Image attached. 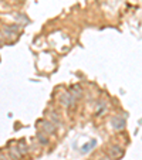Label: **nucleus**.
<instances>
[{
  "mask_svg": "<svg viewBox=\"0 0 142 160\" xmlns=\"http://www.w3.org/2000/svg\"><path fill=\"white\" fill-rule=\"evenodd\" d=\"M112 126H114V129L121 130V129L125 127V120L122 119V118H114L112 119Z\"/></svg>",
  "mask_w": 142,
  "mask_h": 160,
  "instance_id": "obj_2",
  "label": "nucleus"
},
{
  "mask_svg": "<svg viewBox=\"0 0 142 160\" xmlns=\"http://www.w3.org/2000/svg\"><path fill=\"white\" fill-rule=\"evenodd\" d=\"M108 153H109V156H111L112 159H119V157L124 156V150H122L119 146H111L109 150H108Z\"/></svg>",
  "mask_w": 142,
  "mask_h": 160,
  "instance_id": "obj_1",
  "label": "nucleus"
},
{
  "mask_svg": "<svg viewBox=\"0 0 142 160\" xmlns=\"http://www.w3.org/2000/svg\"><path fill=\"white\" fill-rule=\"evenodd\" d=\"M95 145H97V140H95V139H92L91 142L85 143V145H84V146L81 147V153H82V155L88 153L90 150H92V149H94V146H95Z\"/></svg>",
  "mask_w": 142,
  "mask_h": 160,
  "instance_id": "obj_3",
  "label": "nucleus"
},
{
  "mask_svg": "<svg viewBox=\"0 0 142 160\" xmlns=\"http://www.w3.org/2000/svg\"><path fill=\"white\" fill-rule=\"evenodd\" d=\"M100 160H112V159H109V157H101Z\"/></svg>",
  "mask_w": 142,
  "mask_h": 160,
  "instance_id": "obj_8",
  "label": "nucleus"
},
{
  "mask_svg": "<svg viewBox=\"0 0 142 160\" xmlns=\"http://www.w3.org/2000/svg\"><path fill=\"white\" fill-rule=\"evenodd\" d=\"M38 140H40L43 145H46V143L48 142V140H47V137H43V135H38Z\"/></svg>",
  "mask_w": 142,
  "mask_h": 160,
  "instance_id": "obj_6",
  "label": "nucleus"
},
{
  "mask_svg": "<svg viewBox=\"0 0 142 160\" xmlns=\"http://www.w3.org/2000/svg\"><path fill=\"white\" fill-rule=\"evenodd\" d=\"M70 101H71V98H70V95H68V94H64V95L61 96V102H63L64 105H67V106H68V105H71Z\"/></svg>",
  "mask_w": 142,
  "mask_h": 160,
  "instance_id": "obj_4",
  "label": "nucleus"
},
{
  "mask_svg": "<svg viewBox=\"0 0 142 160\" xmlns=\"http://www.w3.org/2000/svg\"><path fill=\"white\" fill-rule=\"evenodd\" d=\"M44 129H47V132H50V133L54 132V126H51V123H48V122L44 123Z\"/></svg>",
  "mask_w": 142,
  "mask_h": 160,
  "instance_id": "obj_5",
  "label": "nucleus"
},
{
  "mask_svg": "<svg viewBox=\"0 0 142 160\" xmlns=\"http://www.w3.org/2000/svg\"><path fill=\"white\" fill-rule=\"evenodd\" d=\"M0 160H7V159H6V157H4L3 155H0Z\"/></svg>",
  "mask_w": 142,
  "mask_h": 160,
  "instance_id": "obj_7",
  "label": "nucleus"
}]
</instances>
